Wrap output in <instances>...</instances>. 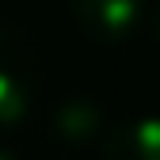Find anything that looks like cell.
Masks as SVG:
<instances>
[{
  "instance_id": "1",
  "label": "cell",
  "mask_w": 160,
  "mask_h": 160,
  "mask_svg": "<svg viewBox=\"0 0 160 160\" xmlns=\"http://www.w3.org/2000/svg\"><path fill=\"white\" fill-rule=\"evenodd\" d=\"M38 65L34 42L12 23H0V130L19 126L34 111Z\"/></svg>"
},
{
  "instance_id": "2",
  "label": "cell",
  "mask_w": 160,
  "mask_h": 160,
  "mask_svg": "<svg viewBox=\"0 0 160 160\" xmlns=\"http://www.w3.org/2000/svg\"><path fill=\"white\" fill-rule=\"evenodd\" d=\"M72 23L95 46H122L145 23V0H69Z\"/></svg>"
},
{
  "instance_id": "3",
  "label": "cell",
  "mask_w": 160,
  "mask_h": 160,
  "mask_svg": "<svg viewBox=\"0 0 160 160\" xmlns=\"http://www.w3.org/2000/svg\"><path fill=\"white\" fill-rule=\"evenodd\" d=\"M103 130H107L103 103L88 92H72L65 99H57V107L50 111V133L65 149H88L95 141H103Z\"/></svg>"
},
{
  "instance_id": "4",
  "label": "cell",
  "mask_w": 160,
  "mask_h": 160,
  "mask_svg": "<svg viewBox=\"0 0 160 160\" xmlns=\"http://www.w3.org/2000/svg\"><path fill=\"white\" fill-rule=\"evenodd\" d=\"M103 160H160V114H137L111 130Z\"/></svg>"
},
{
  "instance_id": "5",
  "label": "cell",
  "mask_w": 160,
  "mask_h": 160,
  "mask_svg": "<svg viewBox=\"0 0 160 160\" xmlns=\"http://www.w3.org/2000/svg\"><path fill=\"white\" fill-rule=\"evenodd\" d=\"M152 42H156V50H160V4L152 8Z\"/></svg>"
},
{
  "instance_id": "6",
  "label": "cell",
  "mask_w": 160,
  "mask_h": 160,
  "mask_svg": "<svg viewBox=\"0 0 160 160\" xmlns=\"http://www.w3.org/2000/svg\"><path fill=\"white\" fill-rule=\"evenodd\" d=\"M0 160H15V156H12V152H8L4 145H0Z\"/></svg>"
}]
</instances>
